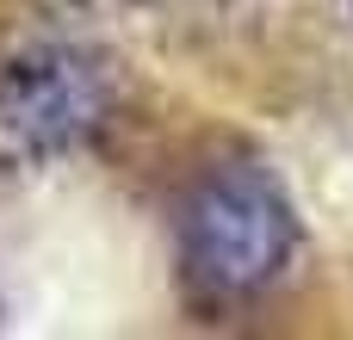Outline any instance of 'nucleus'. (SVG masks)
I'll use <instances>...</instances> for the list:
<instances>
[{
	"mask_svg": "<svg viewBox=\"0 0 353 340\" xmlns=\"http://www.w3.org/2000/svg\"><path fill=\"white\" fill-rule=\"evenodd\" d=\"M298 260V204L254 167H211L180 204V266L205 297H261Z\"/></svg>",
	"mask_w": 353,
	"mask_h": 340,
	"instance_id": "nucleus-1",
	"label": "nucleus"
},
{
	"mask_svg": "<svg viewBox=\"0 0 353 340\" xmlns=\"http://www.w3.org/2000/svg\"><path fill=\"white\" fill-rule=\"evenodd\" d=\"M105 68L81 43H31L0 68V130L31 155H68L105 124Z\"/></svg>",
	"mask_w": 353,
	"mask_h": 340,
	"instance_id": "nucleus-2",
	"label": "nucleus"
},
{
	"mask_svg": "<svg viewBox=\"0 0 353 340\" xmlns=\"http://www.w3.org/2000/svg\"><path fill=\"white\" fill-rule=\"evenodd\" d=\"M347 19H353V0H347Z\"/></svg>",
	"mask_w": 353,
	"mask_h": 340,
	"instance_id": "nucleus-3",
	"label": "nucleus"
}]
</instances>
